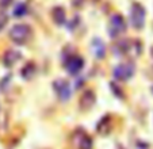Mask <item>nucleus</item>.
Returning a JSON list of instances; mask_svg holds the SVG:
<instances>
[{
	"label": "nucleus",
	"mask_w": 153,
	"mask_h": 149,
	"mask_svg": "<svg viewBox=\"0 0 153 149\" xmlns=\"http://www.w3.org/2000/svg\"><path fill=\"white\" fill-rule=\"evenodd\" d=\"M31 34H33V31L29 25H15L10 30V38L16 45H25L31 38Z\"/></svg>",
	"instance_id": "nucleus-1"
},
{
	"label": "nucleus",
	"mask_w": 153,
	"mask_h": 149,
	"mask_svg": "<svg viewBox=\"0 0 153 149\" xmlns=\"http://www.w3.org/2000/svg\"><path fill=\"white\" fill-rule=\"evenodd\" d=\"M145 8L138 3H134L130 8V23L136 30H141L145 25Z\"/></svg>",
	"instance_id": "nucleus-2"
},
{
	"label": "nucleus",
	"mask_w": 153,
	"mask_h": 149,
	"mask_svg": "<svg viewBox=\"0 0 153 149\" xmlns=\"http://www.w3.org/2000/svg\"><path fill=\"white\" fill-rule=\"evenodd\" d=\"M53 88L54 92L57 95V98L61 102H68L72 96V88H71V84L64 79H58L53 83Z\"/></svg>",
	"instance_id": "nucleus-3"
},
{
	"label": "nucleus",
	"mask_w": 153,
	"mask_h": 149,
	"mask_svg": "<svg viewBox=\"0 0 153 149\" xmlns=\"http://www.w3.org/2000/svg\"><path fill=\"white\" fill-rule=\"evenodd\" d=\"M126 30V23L122 15H113L110 19V25H108V34L111 38H118L121 34H123Z\"/></svg>",
	"instance_id": "nucleus-4"
},
{
	"label": "nucleus",
	"mask_w": 153,
	"mask_h": 149,
	"mask_svg": "<svg viewBox=\"0 0 153 149\" xmlns=\"http://www.w3.org/2000/svg\"><path fill=\"white\" fill-rule=\"evenodd\" d=\"M134 72H136V66H134L133 63H123L115 66V69H114V77L117 80L126 81L130 77H133Z\"/></svg>",
	"instance_id": "nucleus-5"
},
{
	"label": "nucleus",
	"mask_w": 153,
	"mask_h": 149,
	"mask_svg": "<svg viewBox=\"0 0 153 149\" xmlns=\"http://www.w3.org/2000/svg\"><path fill=\"white\" fill-rule=\"evenodd\" d=\"M65 68L71 74H79L84 68V60L80 56H71L65 63Z\"/></svg>",
	"instance_id": "nucleus-6"
},
{
	"label": "nucleus",
	"mask_w": 153,
	"mask_h": 149,
	"mask_svg": "<svg viewBox=\"0 0 153 149\" xmlns=\"http://www.w3.org/2000/svg\"><path fill=\"white\" fill-rule=\"evenodd\" d=\"M95 102H96V96H95V94H94V91L88 89V91L84 92L80 96V99H79V107H80V110H83V111H87V110L92 109Z\"/></svg>",
	"instance_id": "nucleus-7"
},
{
	"label": "nucleus",
	"mask_w": 153,
	"mask_h": 149,
	"mask_svg": "<svg viewBox=\"0 0 153 149\" xmlns=\"http://www.w3.org/2000/svg\"><path fill=\"white\" fill-rule=\"evenodd\" d=\"M91 49H92V53L96 58L102 60L106 56V45L100 38H94L92 42H91Z\"/></svg>",
	"instance_id": "nucleus-8"
},
{
	"label": "nucleus",
	"mask_w": 153,
	"mask_h": 149,
	"mask_svg": "<svg viewBox=\"0 0 153 149\" xmlns=\"http://www.w3.org/2000/svg\"><path fill=\"white\" fill-rule=\"evenodd\" d=\"M19 60H20V53L16 52V50H7L3 56V64L7 68L14 66Z\"/></svg>",
	"instance_id": "nucleus-9"
},
{
	"label": "nucleus",
	"mask_w": 153,
	"mask_h": 149,
	"mask_svg": "<svg viewBox=\"0 0 153 149\" xmlns=\"http://www.w3.org/2000/svg\"><path fill=\"white\" fill-rule=\"evenodd\" d=\"M96 130H98V133L102 136L108 134V133L111 132V118L108 117V115L102 118L98 122V125H96Z\"/></svg>",
	"instance_id": "nucleus-10"
},
{
	"label": "nucleus",
	"mask_w": 153,
	"mask_h": 149,
	"mask_svg": "<svg viewBox=\"0 0 153 149\" xmlns=\"http://www.w3.org/2000/svg\"><path fill=\"white\" fill-rule=\"evenodd\" d=\"M94 142L92 138L88 134H84V133H80V137L77 140V148L79 149H92Z\"/></svg>",
	"instance_id": "nucleus-11"
},
{
	"label": "nucleus",
	"mask_w": 153,
	"mask_h": 149,
	"mask_svg": "<svg viewBox=\"0 0 153 149\" xmlns=\"http://www.w3.org/2000/svg\"><path fill=\"white\" fill-rule=\"evenodd\" d=\"M53 20H54L57 25H64L65 20H67V12L62 7H56L53 10Z\"/></svg>",
	"instance_id": "nucleus-12"
},
{
	"label": "nucleus",
	"mask_w": 153,
	"mask_h": 149,
	"mask_svg": "<svg viewBox=\"0 0 153 149\" xmlns=\"http://www.w3.org/2000/svg\"><path fill=\"white\" fill-rule=\"evenodd\" d=\"M20 74H22V77L26 79V80H30V79L33 77L35 74V65L33 63H27L26 65L22 68V71H20Z\"/></svg>",
	"instance_id": "nucleus-13"
},
{
	"label": "nucleus",
	"mask_w": 153,
	"mask_h": 149,
	"mask_svg": "<svg viewBox=\"0 0 153 149\" xmlns=\"http://www.w3.org/2000/svg\"><path fill=\"white\" fill-rule=\"evenodd\" d=\"M12 12H14L15 18H22L27 14V6L25 3H19L18 6H15V8Z\"/></svg>",
	"instance_id": "nucleus-14"
},
{
	"label": "nucleus",
	"mask_w": 153,
	"mask_h": 149,
	"mask_svg": "<svg viewBox=\"0 0 153 149\" xmlns=\"http://www.w3.org/2000/svg\"><path fill=\"white\" fill-rule=\"evenodd\" d=\"M7 22H8V18H7V15L0 14V31L4 29V26L7 25Z\"/></svg>",
	"instance_id": "nucleus-15"
},
{
	"label": "nucleus",
	"mask_w": 153,
	"mask_h": 149,
	"mask_svg": "<svg viewBox=\"0 0 153 149\" xmlns=\"http://www.w3.org/2000/svg\"><path fill=\"white\" fill-rule=\"evenodd\" d=\"M11 3H12V0H0V6L4 7V8H6V7H8Z\"/></svg>",
	"instance_id": "nucleus-16"
},
{
	"label": "nucleus",
	"mask_w": 153,
	"mask_h": 149,
	"mask_svg": "<svg viewBox=\"0 0 153 149\" xmlns=\"http://www.w3.org/2000/svg\"><path fill=\"white\" fill-rule=\"evenodd\" d=\"M150 53H152V57H153V48H152V50H150Z\"/></svg>",
	"instance_id": "nucleus-17"
},
{
	"label": "nucleus",
	"mask_w": 153,
	"mask_h": 149,
	"mask_svg": "<svg viewBox=\"0 0 153 149\" xmlns=\"http://www.w3.org/2000/svg\"><path fill=\"white\" fill-rule=\"evenodd\" d=\"M152 91H153V87H152Z\"/></svg>",
	"instance_id": "nucleus-18"
}]
</instances>
